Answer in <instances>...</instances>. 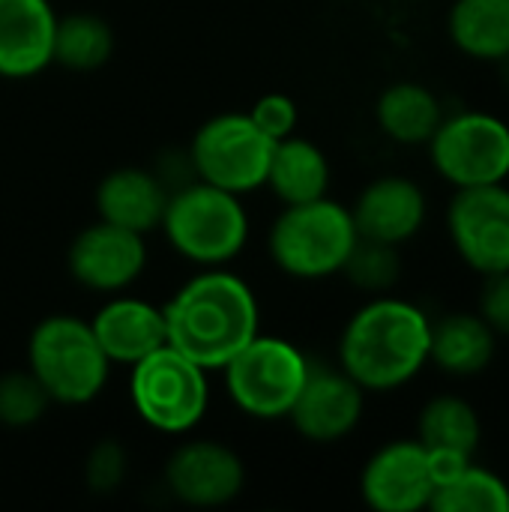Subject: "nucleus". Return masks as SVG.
I'll return each instance as SVG.
<instances>
[{
	"label": "nucleus",
	"instance_id": "obj_28",
	"mask_svg": "<svg viewBox=\"0 0 509 512\" xmlns=\"http://www.w3.org/2000/svg\"><path fill=\"white\" fill-rule=\"evenodd\" d=\"M129 471V456L123 450L120 441L114 438H102L90 447L87 459H84V483L93 495L105 498L114 495Z\"/></svg>",
	"mask_w": 509,
	"mask_h": 512
},
{
	"label": "nucleus",
	"instance_id": "obj_11",
	"mask_svg": "<svg viewBox=\"0 0 509 512\" xmlns=\"http://www.w3.org/2000/svg\"><path fill=\"white\" fill-rule=\"evenodd\" d=\"M165 489L192 510L228 507L246 489V465L228 444L210 438L183 441L165 462Z\"/></svg>",
	"mask_w": 509,
	"mask_h": 512
},
{
	"label": "nucleus",
	"instance_id": "obj_18",
	"mask_svg": "<svg viewBox=\"0 0 509 512\" xmlns=\"http://www.w3.org/2000/svg\"><path fill=\"white\" fill-rule=\"evenodd\" d=\"M171 189L150 168L126 165L108 171L96 186V213L102 222L135 231L141 237L159 231Z\"/></svg>",
	"mask_w": 509,
	"mask_h": 512
},
{
	"label": "nucleus",
	"instance_id": "obj_30",
	"mask_svg": "<svg viewBox=\"0 0 509 512\" xmlns=\"http://www.w3.org/2000/svg\"><path fill=\"white\" fill-rule=\"evenodd\" d=\"M477 312L495 330L498 339H509V270L495 273V276H483Z\"/></svg>",
	"mask_w": 509,
	"mask_h": 512
},
{
	"label": "nucleus",
	"instance_id": "obj_1",
	"mask_svg": "<svg viewBox=\"0 0 509 512\" xmlns=\"http://www.w3.org/2000/svg\"><path fill=\"white\" fill-rule=\"evenodd\" d=\"M432 318L411 300H366L339 336V369L366 393H393L429 366Z\"/></svg>",
	"mask_w": 509,
	"mask_h": 512
},
{
	"label": "nucleus",
	"instance_id": "obj_15",
	"mask_svg": "<svg viewBox=\"0 0 509 512\" xmlns=\"http://www.w3.org/2000/svg\"><path fill=\"white\" fill-rule=\"evenodd\" d=\"M429 216L426 192L417 180L384 174L369 180L351 204V219L363 240L402 246L414 240Z\"/></svg>",
	"mask_w": 509,
	"mask_h": 512
},
{
	"label": "nucleus",
	"instance_id": "obj_4",
	"mask_svg": "<svg viewBox=\"0 0 509 512\" xmlns=\"http://www.w3.org/2000/svg\"><path fill=\"white\" fill-rule=\"evenodd\" d=\"M360 234L351 219V207L330 195L288 204L270 225L267 249L273 264L300 282H321L342 273Z\"/></svg>",
	"mask_w": 509,
	"mask_h": 512
},
{
	"label": "nucleus",
	"instance_id": "obj_24",
	"mask_svg": "<svg viewBox=\"0 0 509 512\" xmlns=\"http://www.w3.org/2000/svg\"><path fill=\"white\" fill-rule=\"evenodd\" d=\"M114 54V30L93 12L57 15L54 30V63L69 72H96Z\"/></svg>",
	"mask_w": 509,
	"mask_h": 512
},
{
	"label": "nucleus",
	"instance_id": "obj_16",
	"mask_svg": "<svg viewBox=\"0 0 509 512\" xmlns=\"http://www.w3.org/2000/svg\"><path fill=\"white\" fill-rule=\"evenodd\" d=\"M51 0H0V78L24 81L54 63Z\"/></svg>",
	"mask_w": 509,
	"mask_h": 512
},
{
	"label": "nucleus",
	"instance_id": "obj_3",
	"mask_svg": "<svg viewBox=\"0 0 509 512\" xmlns=\"http://www.w3.org/2000/svg\"><path fill=\"white\" fill-rule=\"evenodd\" d=\"M159 231L180 258L198 267H225L246 249L249 213L240 195L189 180L171 189Z\"/></svg>",
	"mask_w": 509,
	"mask_h": 512
},
{
	"label": "nucleus",
	"instance_id": "obj_7",
	"mask_svg": "<svg viewBox=\"0 0 509 512\" xmlns=\"http://www.w3.org/2000/svg\"><path fill=\"white\" fill-rule=\"evenodd\" d=\"M129 399L144 426L162 435L192 432L210 405L207 369L171 345L129 366Z\"/></svg>",
	"mask_w": 509,
	"mask_h": 512
},
{
	"label": "nucleus",
	"instance_id": "obj_19",
	"mask_svg": "<svg viewBox=\"0 0 509 512\" xmlns=\"http://www.w3.org/2000/svg\"><path fill=\"white\" fill-rule=\"evenodd\" d=\"M498 354L495 330L480 318V312H447L432 321L429 333V366L450 378L483 375Z\"/></svg>",
	"mask_w": 509,
	"mask_h": 512
},
{
	"label": "nucleus",
	"instance_id": "obj_31",
	"mask_svg": "<svg viewBox=\"0 0 509 512\" xmlns=\"http://www.w3.org/2000/svg\"><path fill=\"white\" fill-rule=\"evenodd\" d=\"M495 66H498V72H501V84L509 90V54L504 57V60H498Z\"/></svg>",
	"mask_w": 509,
	"mask_h": 512
},
{
	"label": "nucleus",
	"instance_id": "obj_13",
	"mask_svg": "<svg viewBox=\"0 0 509 512\" xmlns=\"http://www.w3.org/2000/svg\"><path fill=\"white\" fill-rule=\"evenodd\" d=\"M435 480L429 450L417 438H396L378 447L360 471V498L375 512L429 510Z\"/></svg>",
	"mask_w": 509,
	"mask_h": 512
},
{
	"label": "nucleus",
	"instance_id": "obj_23",
	"mask_svg": "<svg viewBox=\"0 0 509 512\" xmlns=\"http://www.w3.org/2000/svg\"><path fill=\"white\" fill-rule=\"evenodd\" d=\"M417 441L426 450H447L474 459L483 444L480 411L465 396L438 393L417 414Z\"/></svg>",
	"mask_w": 509,
	"mask_h": 512
},
{
	"label": "nucleus",
	"instance_id": "obj_8",
	"mask_svg": "<svg viewBox=\"0 0 509 512\" xmlns=\"http://www.w3.org/2000/svg\"><path fill=\"white\" fill-rule=\"evenodd\" d=\"M426 147L435 174L453 189L509 180V123L492 111L444 114Z\"/></svg>",
	"mask_w": 509,
	"mask_h": 512
},
{
	"label": "nucleus",
	"instance_id": "obj_10",
	"mask_svg": "<svg viewBox=\"0 0 509 512\" xmlns=\"http://www.w3.org/2000/svg\"><path fill=\"white\" fill-rule=\"evenodd\" d=\"M447 237L459 261L480 273L495 276L509 270V186L456 189L447 204Z\"/></svg>",
	"mask_w": 509,
	"mask_h": 512
},
{
	"label": "nucleus",
	"instance_id": "obj_26",
	"mask_svg": "<svg viewBox=\"0 0 509 512\" xmlns=\"http://www.w3.org/2000/svg\"><path fill=\"white\" fill-rule=\"evenodd\" d=\"M342 276L363 294L378 297V294H390L393 285L402 279V255L399 246L390 243H378V240H357V246L351 249Z\"/></svg>",
	"mask_w": 509,
	"mask_h": 512
},
{
	"label": "nucleus",
	"instance_id": "obj_22",
	"mask_svg": "<svg viewBox=\"0 0 509 512\" xmlns=\"http://www.w3.org/2000/svg\"><path fill=\"white\" fill-rule=\"evenodd\" d=\"M447 36L471 60H504L509 54V0H453Z\"/></svg>",
	"mask_w": 509,
	"mask_h": 512
},
{
	"label": "nucleus",
	"instance_id": "obj_20",
	"mask_svg": "<svg viewBox=\"0 0 509 512\" xmlns=\"http://www.w3.org/2000/svg\"><path fill=\"white\" fill-rule=\"evenodd\" d=\"M444 120V105L420 81H393L375 99V123L381 135L402 147L429 144L435 129Z\"/></svg>",
	"mask_w": 509,
	"mask_h": 512
},
{
	"label": "nucleus",
	"instance_id": "obj_6",
	"mask_svg": "<svg viewBox=\"0 0 509 512\" xmlns=\"http://www.w3.org/2000/svg\"><path fill=\"white\" fill-rule=\"evenodd\" d=\"M309 357L282 336H255L219 372L237 411L252 420H288L306 378Z\"/></svg>",
	"mask_w": 509,
	"mask_h": 512
},
{
	"label": "nucleus",
	"instance_id": "obj_25",
	"mask_svg": "<svg viewBox=\"0 0 509 512\" xmlns=\"http://www.w3.org/2000/svg\"><path fill=\"white\" fill-rule=\"evenodd\" d=\"M429 510L509 512V483L501 474H495L492 468L468 462L453 480H447L435 489Z\"/></svg>",
	"mask_w": 509,
	"mask_h": 512
},
{
	"label": "nucleus",
	"instance_id": "obj_9",
	"mask_svg": "<svg viewBox=\"0 0 509 512\" xmlns=\"http://www.w3.org/2000/svg\"><path fill=\"white\" fill-rule=\"evenodd\" d=\"M273 144L243 111H225L204 120L186 150L195 180L234 195H249L267 183Z\"/></svg>",
	"mask_w": 509,
	"mask_h": 512
},
{
	"label": "nucleus",
	"instance_id": "obj_29",
	"mask_svg": "<svg viewBox=\"0 0 509 512\" xmlns=\"http://www.w3.org/2000/svg\"><path fill=\"white\" fill-rule=\"evenodd\" d=\"M246 114L270 141H282V138L294 135L297 120H300L297 102L288 93H264L255 99V105Z\"/></svg>",
	"mask_w": 509,
	"mask_h": 512
},
{
	"label": "nucleus",
	"instance_id": "obj_2",
	"mask_svg": "<svg viewBox=\"0 0 509 512\" xmlns=\"http://www.w3.org/2000/svg\"><path fill=\"white\" fill-rule=\"evenodd\" d=\"M168 345L204 366L219 372L243 345L258 336V300L252 288L222 270L204 267L192 276L165 306Z\"/></svg>",
	"mask_w": 509,
	"mask_h": 512
},
{
	"label": "nucleus",
	"instance_id": "obj_12",
	"mask_svg": "<svg viewBox=\"0 0 509 512\" xmlns=\"http://www.w3.org/2000/svg\"><path fill=\"white\" fill-rule=\"evenodd\" d=\"M147 267V243L141 234L111 222L81 228L66 249L69 276L93 294H123Z\"/></svg>",
	"mask_w": 509,
	"mask_h": 512
},
{
	"label": "nucleus",
	"instance_id": "obj_5",
	"mask_svg": "<svg viewBox=\"0 0 509 512\" xmlns=\"http://www.w3.org/2000/svg\"><path fill=\"white\" fill-rule=\"evenodd\" d=\"M27 369L54 405H90L102 396L111 360L99 348L90 321L78 315H48L27 339Z\"/></svg>",
	"mask_w": 509,
	"mask_h": 512
},
{
	"label": "nucleus",
	"instance_id": "obj_27",
	"mask_svg": "<svg viewBox=\"0 0 509 512\" xmlns=\"http://www.w3.org/2000/svg\"><path fill=\"white\" fill-rule=\"evenodd\" d=\"M51 405H54L51 396L45 393V387L36 381L30 369L0 375V426L3 429H30L48 414Z\"/></svg>",
	"mask_w": 509,
	"mask_h": 512
},
{
	"label": "nucleus",
	"instance_id": "obj_17",
	"mask_svg": "<svg viewBox=\"0 0 509 512\" xmlns=\"http://www.w3.org/2000/svg\"><path fill=\"white\" fill-rule=\"evenodd\" d=\"M90 327L111 366H135L156 348L168 345L162 306H153L138 297L111 294L90 318Z\"/></svg>",
	"mask_w": 509,
	"mask_h": 512
},
{
	"label": "nucleus",
	"instance_id": "obj_14",
	"mask_svg": "<svg viewBox=\"0 0 509 512\" xmlns=\"http://www.w3.org/2000/svg\"><path fill=\"white\" fill-rule=\"evenodd\" d=\"M366 414V390L348 378L339 366H315L309 369V378L288 411V420L294 432L309 444H339L357 426Z\"/></svg>",
	"mask_w": 509,
	"mask_h": 512
},
{
	"label": "nucleus",
	"instance_id": "obj_21",
	"mask_svg": "<svg viewBox=\"0 0 509 512\" xmlns=\"http://www.w3.org/2000/svg\"><path fill=\"white\" fill-rule=\"evenodd\" d=\"M264 186H270V192L282 201V207L324 198L330 189L327 153L315 141L300 138L297 132L276 141Z\"/></svg>",
	"mask_w": 509,
	"mask_h": 512
}]
</instances>
